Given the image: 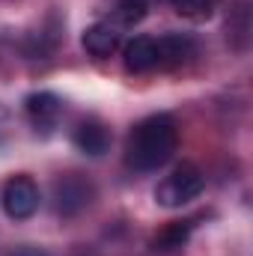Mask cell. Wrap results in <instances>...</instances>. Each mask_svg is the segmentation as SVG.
<instances>
[{"label": "cell", "instance_id": "6da1fadb", "mask_svg": "<svg viewBox=\"0 0 253 256\" xmlns=\"http://www.w3.org/2000/svg\"><path fill=\"white\" fill-rule=\"evenodd\" d=\"M179 146V128L173 122V116L167 114H155L146 116L143 122L131 128L126 140V164L134 173H152L161 170Z\"/></svg>", "mask_w": 253, "mask_h": 256}, {"label": "cell", "instance_id": "7a4b0ae2", "mask_svg": "<svg viewBox=\"0 0 253 256\" xmlns=\"http://www.w3.org/2000/svg\"><path fill=\"white\" fill-rule=\"evenodd\" d=\"M202 188H206L202 173L194 164H182L155 185V202L164 206V208H179L190 200H196L202 194Z\"/></svg>", "mask_w": 253, "mask_h": 256}, {"label": "cell", "instance_id": "3957f363", "mask_svg": "<svg viewBox=\"0 0 253 256\" xmlns=\"http://www.w3.org/2000/svg\"><path fill=\"white\" fill-rule=\"evenodd\" d=\"M39 188L30 176H12L6 185H3V194H0V202H3V212L6 218L12 220H27L39 212Z\"/></svg>", "mask_w": 253, "mask_h": 256}, {"label": "cell", "instance_id": "277c9868", "mask_svg": "<svg viewBox=\"0 0 253 256\" xmlns=\"http://www.w3.org/2000/svg\"><path fill=\"white\" fill-rule=\"evenodd\" d=\"M90 200H92V185L78 173H68V176L54 182V208L63 218L84 212L90 206Z\"/></svg>", "mask_w": 253, "mask_h": 256}, {"label": "cell", "instance_id": "5b68a950", "mask_svg": "<svg viewBox=\"0 0 253 256\" xmlns=\"http://www.w3.org/2000/svg\"><path fill=\"white\" fill-rule=\"evenodd\" d=\"M155 45H158V68H179L196 54L194 39L185 33H164L155 39Z\"/></svg>", "mask_w": 253, "mask_h": 256}, {"label": "cell", "instance_id": "8992f818", "mask_svg": "<svg viewBox=\"0 0 253 256\" xmlns=\"http://www.w3.org/2000/svg\"><path fill=\"white\" fill-rule=\"evenodd\" d=\"M122 42V30L114 21H98L84 30V48L92 57H110Z\"/></svg>", "mask_w": 253, "mask_h": 256}, {"label": "cell", "instance_id": "52a82bcc", "mask_svg": "<svg viewBox=\"0 0 253 256\" xmlns=\"http://www.w3.org/2000/svg\"><path fill=\"white\" fill-rule=\"evenodd\" d=\"M24 108H27L30 122L36 128H42V131H51L57 126L60 114H63V102L54 92H33V96H27Z\"/></svg>", "mask_w": 253, "mask_h": 256}, {"label": "cell", "instance_id": "ba28073f", "mask_svg": "<svg viewBox=\"0 0 253 256\" xmlns=\"http://www.w3.org/2000/svg\"><path fill=\"white\" fill-rule=\"evenodd\" d=\"M122 60L126 68L134 74H146V72H155L158 68V45L152 36H134L122 51Z\"/></svg>", "mask_w": 253, "mask_h": 256}, {"label": "cell", "instance_id": "9c48e42d", "mask_svg": "<svg viewBox=\"0 0 253 256\" xmlns=\"http://www.w3.org/2000/svg\"><path fill=\"white\" fill-rule=\"evenodd\" d=\"M74 146L84 155L98 158V155H104L110 149V131L102 126L98 120H86V122H80L74 128Z\"/></svg>", "mask_w": 253, "mask_h": 256}, {"label": "cell", "instance_id": "30bf717a", "mask_svg": "<svg viewBox=\"0 0 253 256\" xmlns=\"http://www.w3.org/2000/svg\"><path fill=\"white\" fill-rule=\"evenodd\" d=\"M190 226H194V220H176V224H170V226H167L155 242H152V248H155V250H161V254L182 248V244L188 242V236H190Z\"/></svg>", "mask_w": 253, "mask_h": 256}, {"label": "cell", "instance_id": "8fae6325", "mask_svg": "<svg viewBox=\"0 0 253 256\" xmlns=\"http://www.w3.org/2000/svg\"><path fill=\"white\" fill-rule=\"evenodd\" d=\"M143 15H146V0H120L114 9V24L120 30H126V27L140 24Z\"/></svg>", "mask_w": 253, "mask_h": 256}, {"label": "cell", "instance_id": "7c38bea8", "mask_svg": "<svg viewBox=\"0 0 253 256\" xmlns=\"http://www.w3.org/2000/svg\"><path fill=\"white\" fill-rule=\"evenodd\" d=\"M170 3L176 6L179 15H188V18H208L220 0H170Z\"/></svg>", "mask_w": 253, "mask_h": 256}, {"label": "cell", "instance_id": "4fadbf2b", "mask_svg": "<svg viewBox=\"0 0 253 256\" xmlns=\"http://www.w3.org/2000/svg\"><path fill=\"white\" fill-rule=\"evenodd\" d=\"M6 256H48L45 250H39V248H30V244H24V248H15V250H9Z\"/></svg>", "mask_w": 253, "mask_h": 256}]
</instances>
